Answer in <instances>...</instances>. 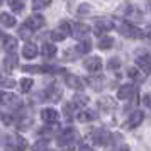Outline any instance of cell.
I'll use <instances>...</instances> for the list:
<instances>
[{"instance_id": "6da1fadb", "label": "cell", "mask_w": 151, "mask_h": 151, "mask_svg": "<svg viewBox=\"0 0 151 151\" xmlns=\"http://www.w3.org/2000/svg\"><path fill=\"white\" fill-rule=\"evenodd\" d=\"M119 34H122L124 37H131V39H141V37H148L144 31H141L139 27H136L134 24H131V22H121L119 24Z\"/></svg>"}, {"instance_id": "7a4b0ae2", "label": "cell", "mask_w": 151, "mask_h": 151, "mask_svg": "<svg viewBox=\"0 0 151 151\" xmlns=\"http://www.w3.org/2000/svg\"><path fill=\"white\" fill-rule=\"evenodd\" d=\"M4 143L5 146H9L12 151H26L27 150V143L26 139L19 134H5L4 136Z\"/></svg>"}, {"instance_id": "3957f363", "label": "cell", "mask_w": 151, "mask_h": 151, "mask_svg": "<svg viewBox=\"0 0 151 151\" xmlns=\"http://www.w3.org/2000/svg\"><path fill=\"white\" fill-rule=\"evenodd\" d=\"M78 141H80V134H78L75 129H71V127L65 129L61 134L58 136V144H60V146H66V148L73 146V144L78 143Z\"/></svg>"}, {"instance_id": "277c9868", "label": "cell", "mask_w": 151, "mask_h": 151, "mask_svg": "<svg viewBox=\"0 0 151 151\" xmlns=\"http://www.w3.org/2000/svg\"><path fill=\"white\" fill-rule=\"evenodd\" d=\"M90 139H92L93 144H97V146H109L110 141H112V134H110L107 129H95L92 132Z\"/></svg>"}, {"instance_id": "5b68a950", "label": "cell", "mask_w": 151, "mask_h": 151, "mask_svg": "<svg viewBox=\"0 0 151 151\" xmlns=\"http://www.w3.org/2000/svg\"><path fill=\"white\" fill-rule=\"evenodd\" d=\"M2 107L5 109H17L21 107V99L14 93H7V92H2Z\"/></svg>"}, {"instance_id": "8992f818", "label": "cell", "mask_w": 151, "mask_h": 151, "mask_svg": "<svg viewBox=\"0 0 151 151\" xmlns=\"http://www.w3.org/2000/svg\"><path fill=\"white\" fill-rule=\"evenodd\" d=\"M136 87L134 85H131V83H127V85H122L121 88L117 90V99L119 100H129V99H132V97H136Z\"/></svg>"}, {"instance_id": "52a82bcc", "label": "cell", "mask_w": 151, "mask_h": 151, "mask_svg": "<svg viewBox=\"0 0 151 151\" xmlns=\"http://www.w3.org/2000/svg\"><path fill=\"white\" fill-rule=\"evenodd\" d=\"M44 99L46 100H51V102H58L60 100V97H61V87L58 85V83H51L48 88L44 90Z\"/></svg>"}, {"instance_id": "ba28073f", "label": "cell", "mask_w": 151, "mask_h": 151, "mask_svg": "<svg viewBox=\"0 0 151 151\" xmlns=\"http://www.w3.org/2000/svg\"><path fill=\"white\" fill-rule=\"evenodd\" d=\"M2 49H4L7 55L15 53V49H17V39L12 37V36L2 34Z\"/></svg>"}, {"instance_id": "9c48e42d", "label": "cell", "mask_w": 151, "mask_h": 151, "mask_svg": "<svg viewBox=\"0 0 151 151\" xmlns=\"http://www.w3.org/2000/svg\"><path fill=\"white\" fill-rule=\"evenodd\" d=\"M83 66L88 70L90 73H99L102 70V60L99 56H92V58H87L83 61Z\"/></svg>"}, {"instance_id": "30bf717a", "label": "cell", "mask_w": 151, "mask_h": 151, "mask_svg": "<svg viewBox=\"0 0 151 151\" xmlns=\"http://www.w3.org/2000/svg\"><path fill=\"white\" fill-rule=\"evenodd\" d=\"M24 24H26V26H29L32 31H37V29H41L42 26L46 24V21H44V17H42V15L34 14V15H29Z\"/></svg>"}, {"instance_id": "8fae6325", "label": "cell", "mask_w": 151, "mask_h": 151, "mask_svg": "<svg viewBox=\"0 0 151 151\" xmlns=\"http://www.w3.org/2000/svg\"><path fill=\"white\" fill-rule=\"evenodd\" d=\"M65 83H66V87L73 90H83L85 88V83L80 76H75V75H66L65 76Z\"/></svg>"}, {"instance_id": "7c38bea8", "label": "cell", "mask_w": 151, "mask_h": 151, "mask_svg": "<svg viewBox=\"0 0 151 151\" xmlns=\"http://www.w3.org/2000/svg\"><path fill=\"white\" fill-rule=\"evenodd\" d=\"M41 119H42L46 124H55V122H58L60 114H58L55 109L48 107V109H42V110H41Z\"/></svg>"}, {"instance_id": "4fadbf2b", "label": "cell", "mask_w": 151, "mask_h": 151, "mask_svg": "<svg viewBox=\"0 0 151 151\" xmlns=\"http://www.w3.org/2000/svg\"><path fill=\"white\" fill-rule=\"evenodd\" d=\"M136 65L144 73H151V55H139L136 58Z\"/></svg>"}, {"instance_id": "5bb4252c", "label": "cell", "mask_w": 151, "mask_h": 151, "mask_svg": "<svg viewBox=\"0 0 151 151\" xmlns=\"http://www.w3.org/2000/svg\"><path fill=\"white\" fill-rule=\"evenodd\" d=\"M95 32H109V31H112L114 29V22L110 21V19H99V21H95Z\"/></svg>"}, {"instance_id": "9a60e30c", "label": "cell", "mask_w": 151, "mask_h": 151, "mask_svg": "<svg viewBox=\"0 0 151 151\" xmlns=\"http://www.w3.org/2000/svg\"><path fill=\"white\" fill-rule=\"evenodd\" d=\"M143 112L141 110H134L132 114L129 116V119H127V122H126V126L129 127V129H132V127H137L139 124L143 122Z\"/></svg>"}, {"instance_id": "2e32d148", "label": "cell", "mask_w": 151, "mask_h": 151, "mask_svg": "<svg viewBox=\"0 0 151 151\" xmlns=\"http://www.w3.org/2000/svg\"><path fill=\"white\" fill-rule=\"evenodd\" d=\"M90 32V27H87L85 24H73V32H71V36H75L76 39H80L82 41L83 37H87V34Z\"/></svg>"}, {"instance_id": "e0dca14e", "label": "cell", "mask_w": 151, "mask_h": 151, "mask_svg": "<svg viewBox=\"0 0 151 151\" xmlns=\"http://www.w3.org/2000/svg\"><path fill=\"white\" fill-rule=\"evenodd\" d=\"M76 119H78L80 122H90V121L97 119V114L90 109H82V110L76 112Z\"/></svg>"}, {"instance_id": "ac0fdd59", "label": "cell", "mask_w": 151, "mask_h": 151, "mask_svg": "<svg viewBox=\"0 0 151 151\" xmlns=\"http://www.w3.org/2000/svg\"><path fill=\"white\" fill-rule=\"evenodd\" d=\"M22 56H24L26 60L36 58V56H37V46H36L34 42H26L24 48H22Z\"/></svg>"}, {"instance_id": "d6986e66", "label": "cell", "mask_w": 151, "mask_h": 151, "mask_svg": "<svg viewBox=\"0 0 151 151\" xmlns=\"http://www.w3.org/2000/svg\"><path fill=\"white\" fill-rule=\"evenodd\" d=\"M2 66H4V71H5V73H9V71H12V70L17 68V58H15L14 53H12V55H9L7 58L4 60Z\"/></svg>"}, {"instance_id": "ffe728a7", "label": "cell", "mask_w": 151, "mask_h": 151, "mask_svg": "<svg viewBox=\"0 0 151 151\" xmlns=\"http://www.w3.org/2000/svg\"><path fill=\"white\" fill-rule=\"evenodd\" d=\"M41 53H42V56H46V58H53V56L58 53V49H56V46L53 42H46V44H42Z\"/></svg>"}, {"instance_id": "44dd1931", "label": "cell", "mask_w": 151, "mask_h": 151, "mask_svg": "<svg viewBox=\"0 0 151 151\" xmlns=\"http://www.w3.org/2000/svg\"><path fill=\"white\" fill-rule=\"evenodd\" d=\"M0 19H2V27H14L15 24V17L14 15L7 14V12H2V15H0Z\"/></svg>"}, {"instance_id": "7402d4cb", "label": "cell", "mask_w": 151, "mask_h": 151, "mask_svg": "<svg viewBox=\"0 0 151 151\" xmlns=\"http://www.w3.org/2000/svg\"><path fill=\"white\" fill-rule=\"evenodd\" d=\"M99 107L104 110H112L116 109V102L110 99V97H102L100 100H99Z\"/></svg>"}, {"instance_id": "603a6c76", "label": "cell", "mask_w": 151, "mask_h": 151, "mask_svg": "<svg viewBox=\"0 0 151 151\" xmlns=\"http://www.w3.org/2000/svg\"><path fill=\"white\" fill-rule=\"evenodd\" d=\"M90 48H92V42H90V39H82L80 41V44L76 46V51L80 53V55H87L90 51Z\"/></svg>"}, {"instance_id": "cb8c5ba5", "label": "cell", "mask_w": 151, "mask_h": 151, "mask_svg": "<svg viewBox=\"0 0 151 151\" xmlns=\"http://www.w3.org/2000/svg\"><path fill=\"white\" fill-rule=\"evenodd\" d=\"M66 36H68V34H66L63 29H60V27H56L55 31H51V32H49V37H51L53 41H63Z\"/></svg>"}, {"instance_id": "d4e9b609", "label": "cell", "mask_w": 151, "mask_h": 151, "mask_svg": "<svg viewBox=\"0 0 151 151\" xmlns=\"http://www.w3.org/2000/svg\"><path fill=\"white\" fill-rule=\"evenodd\" d=\"M112 46H114V39L112 37H109V36L100 37V41H99V48L100 49H110Z\"/></svg>"}, {"instance_id": "484cf974", "label": "cell", "mask_w": 151, "mask_h": 151, "mask_svg": "<svg viewBox=\"0 0 151 151\" xmlns=\"http://www.w3.org/2000/svg\"><path fill=\"white\" fill-rule=\"evenodd\" d=\"M9 7L12 9L14 12H22V9H24V0H7Z\"/></svg>"}, {"instance_id": "4316f807", "label": "cell", "mask_w": 151, "mask_h": 151, "mask_svg": "<svg viewBox=\"0 0 151 151\" xmlns=\"http://www.w3.org/2000/svg\"><path fill=\"white\" fill-rule=\"evenodd\" d=\"M71 102L75 104L78 109H82V107H85V105L88 104V97H87V95H75Z\"/></svg>"}, {"instance_id": "83f0119b", "label": "cell", "mask_w": 151, "mask_h": 151, "mask_svg": "<svg viewBox=\"0 0 151 151\" xmlns=\"http://www.w3.org/2000/svg\"><path fill=\"white\" fill-rule=\"evenodd\" d=\"M51 5V0H32V9L34 10H42Z\"/></svg>"}, {"instance_id": "f1b7e54d", "label": "cell", "mask_w": 151, "mask_h": 151, "mask_svg": "<svg viewBox=\"0 0 151 151\" xmlns=\"http://www.w3.org/2000/svg\"><path fill=\"white\" fill-rule=\"evenodd\" d=\"M32 78H22L21 80V90L22 92H29V90L32 88Z\"/></svg>"}, {"instance_id": "f546056e", "label": "cell", "mask_w": 151, "mask_h": 151, "mask_svg": "<svg viewBox=\"0 0 151 151\" xmlns=\"http://www.w3.org/2000/svg\"><path fill=\"white\" fill-rule=\"evenodd\" d=\"M32 32H34V31L29 27V26H26V24L19 29V36H21V37H26V39H27V37H31V36H32Z\"/></svg>"}, {"instance_id": "4dcf8cb0", "label": "cell", "mask_w": 151, "mask_h": 151, "mask_svg": "<svg viewBox=\"0 0 151 151\" xmlns=\"http://www.w3.org/2000/svg\"><path fill=\"white\" fill-rule=\"evenodd\" d=\"M107 68L109 70H116V68H121V60L119 58H112L107 61Z\"/></svg>"}, {"instance_id": "1f68e13d", "label": "cell", "mask_w": 151, "mask_h": 151, "mask_svg": "<svg viewBox=\"0 0 151 151\" xmlns=\"http://www.w3.org/2000/svg\"><path fill=\"white\" fill-rule=\"evenodd\" d=\"M88 82H90V85H92V88L100 90V88H102V85H104V78H97V80H93V78H90Z\"/></svg>"}, {"instance_id": "d6a6232c", "label": "cell", "mask_w": 151, "mask_h": 151, "mask_svg": "<svg viewBox=\"0 0 151 151\" xmlns=\"http://www.w3.org/2000/svg\"><path fill=\"white\" fill-rule=\"evenodd\" d=\"M14 85H15V82L12 80V78H7V76L2 78V88H12Z\"/></svg>"}, {"instance_id": "836d02e7", "label": "cell", "mask_w": 151, "mask_h": 151, "mask_svg": "<svg viewBox=\"0 0 151 151\" xmlns=\"http://www.w3.org/2000/svg\"><path fill=\"white\" fill-rule=\"evenodd\" d=\"M32 151H46V141H37V143L32 146Z\"/></svg>"}, {"instance_id": "e575fe53", "label": "cell", "mask_w": 151, "mask_h": 151, "mask_svg": "<svg viewBox=\"0 0 151 151\" xmlns=\"http://www.w3.org/2000/svg\"><path fill=\"white\" fill-rule=\"evenodd\" d=\"M139 14H141V12H139L137 9H127V15H129V17H137V19L141 21L143 15H139Z\"/></svg>"}, {"instance_id": "d590c367", "label": "cell", "mask_w": 151, "mask_h": 151, "mask_svg": "<svg viewBox=\"0 0 151 151\" xmlns=\"http://www.w3.org/2000/svg\"><path fill=\"white\" fill-rule=\"evenodd\" d=\"M78 151H93V148H90L88 144H85V143H80V146H78Z\"/></svg>"}, {"instance_id": "8d00e7d4", "label": "cell", "mask_w": 151, "mask_h": 151, "mask_svg": "<svg viewBox=\"0 0 151 151\" xmlns=\"http://www.w3.org/2000/svg\"><path fill=\"white\" fill-rule=\"evenodd\" d=\"M129 76L131 78H139V71H137L136 68H131L129 70Z\"/></svg>"}, {"instance_id": "74e56055", "label": "cell", "mask_w": 151, "mask_h": 151, "mask_svg": "<svg viewBox=\"0 0 151 151\" xmlns=\"http://www.w3.org/2000/svg\"><path fill=\"white\" fill-rule=\"evenodd\" d=\"M144 104H146V105L151 109V95H146V97H144Z\"/></svg>"}, {"instance_id": "f35d334b", "label": "cell", "mask_w": 151, "mask_h": 151, "mask_svg": "<svg viewBox=\"0 0 151 151\" xmlns=\"http://www.w3.org/2000/svg\"><path fill=\"white\" fill-rule=\"evenodd\" d=\"M116 151H129V148H127L126 144H122V146H119V148H117Z\"/></svg>"}, {"instance_id": "ab89813d", "label": "cell", "mask_w": 151, "mask_h": 151, "mask_svg": "<svg viewBox=\"0 0 151 151\" xmlns=\"http://www.w3.org/2000/svg\"><path fill=\"white\" fill-rule=\"evenodd\" d=\"M146 7H148V10H151V0H146Z\"/></svg>"}, {"instance_id": "60d3db41", "label": "cell", "mask_w": 151, "mask_h": 151, "mask_svg": "<svg viewBox=\"0 0 151 151\" xmlns=\"http://www.w3.org/2000/svg\"><path fill=\"white\" fill-rule=\"evenodd\" d=\"M146 36H148V37H150V39H151V27L148 29V31H146Z\"/></svg>"}]
</instances>
